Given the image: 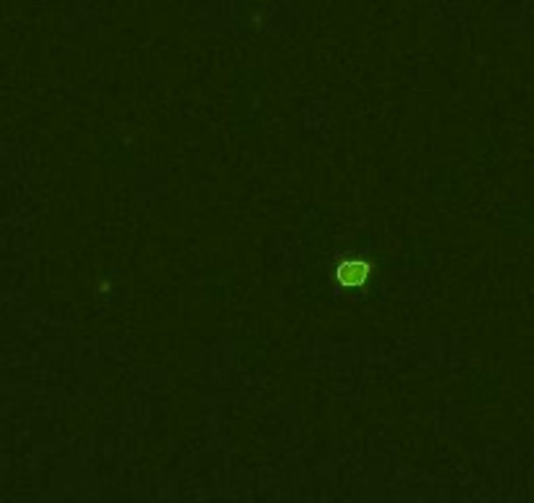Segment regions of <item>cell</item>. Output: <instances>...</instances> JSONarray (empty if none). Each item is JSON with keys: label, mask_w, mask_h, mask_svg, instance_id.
Returning <instances> with one entry per match:
<instances>
[{"label": "cell", "mask_w": 534, "mask_h": 503, "mask_svg": "<svg viewBox=\"0 0 534 503\" xmlns=\"http://www.w3.org/2000/svg\"><path fill=\"white\" fill-rule=\"evenodd\" d=\"M338 278L346 286H359V283L367 281V265H362V262H346V265L338 267Z\"/></svg>", "instance_id": "6da1fadb"}]
</instances>
